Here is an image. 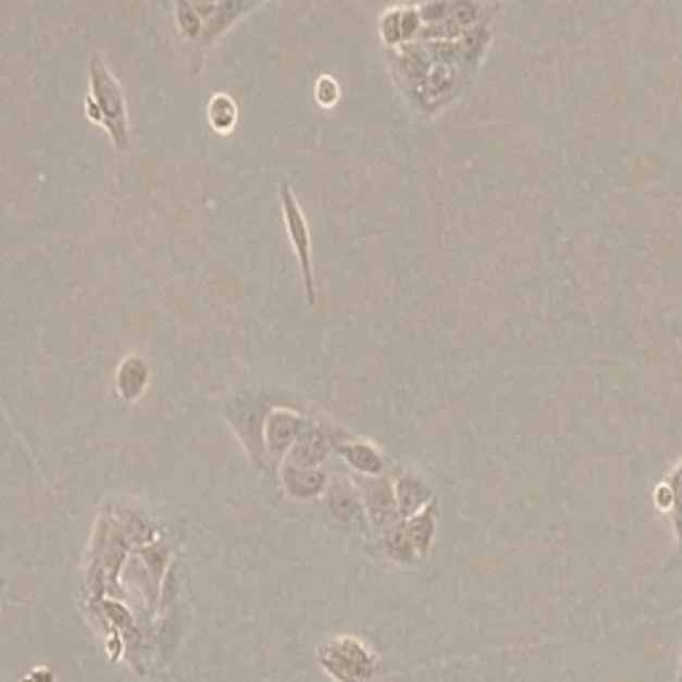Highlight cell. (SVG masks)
<instances>
[{
    "instance_id": "ffe728a7",
    "label": "cell",
    "mask_w": 682,
    "mask_h": 682,
    "mask_svg": "<svg viewBox=\"0 0 682 682\" xmlns=\"http://www.w3.org/2000/svg\"><path fill=\"white\" fill-rule=\"evenodd\" d=\"M499 11V3L496 0H450V11L448 16L456 22L459 27L470 29L480 22H491L494 14Z\"/></svg>"
},
{
    "instance_id": "7c38bea8",
    "label": "cell",
    "mask_w": 682,
    "mask_h": 682,
    "mask_svg": "<svg viewBox=\"0 0 682 682\" xmlns=\"http://www.w3.org/2000/svg\"><path fill=\"white\" fill-rule=\"evenodd\" d=\"M334 456H339L344 464L352 470V474H363V478H379V474H389V470H393L382 448L368 441H355V437L342 441Z\"/></svg>"
},
{
    "instance_id": "603a6c76",
    "label": "cell",
    "mask_w": 682,
    "mask_h": 682,
    "mask_svg": "<svg viewBox=\"0 0 682 682\" xmlns=\"http://www.w3.org/2000/svg\"><path fill=\"white\" fill-rule=\"evenodd\" d=\"M174 22L187 44H198L203 33V14L195 9L193 0H174Z\"/></svg>"
},
{
    "instance_id": "e0dca14e",
    "label": "cell",
    "mask_w": 682,
    "mask_h": 682,
    "mask_svg": "<svg viewBox=\"0 0 682 682\" xmlns=\"http://www.w3.org/2000/svg\"><path fill=\"white\" fill-rule=\"evenodd\" d=\"M379 547H382L384 557H387L389 562H395V566H402V568H417L421 566V557L417 555V549H413L411 538H408L406 533V525L395 523L393 528H387V531L379 533Z\"/></svg>"
},
{
    "instance_id": "f546056e",
    "label": "cell",
    "mask_w": 682,
    "mask_h": 682,
    "mask_svg": "<svg viewBox=\"0 0 682 682\" xmlns=\"http://www.w3.org/2000/svg\"><path fill=\"white\" fill-rule=\"evenodd\" d=\"M654 507L658 509L661 514H669L674 507V494H672V485L664 480V483H658L654 488Z\"/></svg>"
},
{
    "instance_id": "d4e9b609",
    "label": "cell",
    "mask_w": 682,
    "mask_h": 682,
    "mask_svg": "<svg viewBox=\"0 0 682 682\" xmlns=\"http://www.w3.org/2000/svg\"><path fill=\"white\" fill-rule=\"evenodd\" d=\"M430 51L432 62L448 64V67H461V49L459 40H421Z\"/></svg>"
},
{
    "instance_id": "4316f807",
    "label": "cell",
    "mask_w": 682,
    "mask_h": 682,
    "mask_svg": "<svg viewBox=\"0 0 682 682\" xmlns=\"http://www.w3.org/2000/svg\"><path fill=\"white\" fill-rule=\"evenodd\" d=\"M667 483L672 485V494H674V507L669 512V520H672L674 528V536H678V549L682 551V461L669 472Z\"/></svg>"
},
{
    "instance_id": "2e32d148",
    "label": "cell",
    "mask_w": 682,
    "mask_h": 682,
    "mask_svg": "<svg viewBox=\"0 0 682 682\" xmlns=\"http://www.w3.org/2000/svg\"><path fill=\"white\" fill-rule=\"evenodd\" d=\"M437 520H441V501L437 499L426 504V507L421 509V512L413 514V518L402 520L408 538H411L413 549H417V555L421 557V560H426V557H430L432 544H435Z\"/></svg>"
},
{
    "instance_id": "277c9868",
    "label": "cell",
    "mask_w": 682,
    "mask_h": 682,
    "mask_svg": "<svg viewBox=\"0 0 682 682\" xmlns=\"http://www.w3.org/2000/svg\"><path fill=\"white\" fill-rule=\"evenodd\" d=\"M281 211H283V224H286V235L290 240V248L296 253V262H299L301 272V286H305V299L307 305H315L318 301V288H315V266H312V235L310 224H307L305 211H301L299 200H296L294 189L288 182H281Z\"/></svg>"
},
{
    "instance_id": "6da1fadb",
    "label": "cell",
    "mask_w": 682,
    "mask_h": 682,
    "mask_svg": "<svg viewBox=\"0 0 682 682\" xmlns=\"http://www.w3.org/2000/svg\"><path fill=\"white\" fill-rule=\"evenodd\" d=\"M275 406H281V402L266 393V389H257V387L235 389L233 395L224 397V406H222L224 424L233 430V435L237 437V443H240V448L246 450L248 461L257 467H262L266 459L264 424Z\"/></svg>"
},
{
    "instance_id": "4dcf8cb0",
    "label": "cell",
    "mask_w": 682,
    "mask_h": 682,
    "mask_svg": "<svg viewBox=\"0 0 682 682\" xmlns=\"http://www.w3.org/2000/svg\"><path fill=\"white\" fill-rule=\"evenodd\" d=\"M83 107H86V117L91 123H97V126H102V110H99V104L94 102L91 97L86 94V102H83Z\"/></svg>"
},
{
    "instance_id": "d6986e66",
    "label": "cell",
    "mask_w": 682,
    "mask_h": 682,
    "mask_svg": "<svg viewBox=\"0 0 682 682\" xmlns=\"http://www.w3.org/2000/svg\"><path fill=\"white\" fill-rule=\"evenodd\" d=\"M206 121H209L211 132L213 134H233L237 121H240V110H237V102L230 94H213V97L209 99V104H206Z\"/></svg>"
},
{
    "instance_id": "9a60e30c",
    "label": "cell",
    "mask_w": 682,
    "mask_h": 682,
    "mask_svg": "<svg viewBox=\"0 0 682 682\" xmlns=\"http://www.w3.org/2000/svg\"><path fill=\"white\" fill-rule=\"evenodd\" d=\"M259 0H222L216 9L203 20V33H200V46H213L237 20L248 14Z\"/></svg>"
},
{
    "instance_id": "1f68e13d",
    "label": "cell",
    "mask_w": 682,
    "mask_h": 682,
    "mask_svg": "<svg viewBox=\"0 0 682 682\" xmlns=\"http://www.w3.org/2000/svg\"><path fill=\"white\" fill-rule=\"evenodd\" d=\"M674 682H682V648H680V661H678V678H674Z\"/></svg>"
},
{
    "instance_id": "5bb4252c",
    "label": "cell",
    "mask_w": 682,
    "mask_h": 682,
    "mask_svg": "<svg viewBox=\"0 0 682 682\" xmlns=\"http://www.w3.org/2000/svg\"><path fill=\"white\" fill-rule=\"evenodd\" d=\"M152 368L141 355H128L115 371V393L123 402H136L141 400L150 387Z\"/></svg>"
},
{
    "instance_id": "cb8c5ba5",
    "label": "cell",
    "mask_w": 682,
    "mask_h": 682,
    "mask_svg": "<svg viewBox=\"0 0 682 682\" xmlns=\"http://www.w3.org/2000/svg\"><path fill=\"white\" fill-rule=\"evenodd\" d=\"M379 38H382V44L387 46L389 51L406 46V38H402L400 5H395V9H387L382 16H379Z\"/></svg>"
},
{
    "instance_id": "7402d4cb",
    "label": "cell",
    "mask_w": 682,
    "mask_h": 682,
    "mask_svg": "<svg viewBox=\"0 0 682 682\" xmlns=\"http://www.w3.org/2000/svg\"><path fill=\"white\" fill-rule=\"evenodd\" d=\"M136 555H139L141 568H145L147 576H150L152 590L160 595V581H163L165 568H169V562H171V547L158 538V542L141 544V547L136 549Z\"/></svg>"
},
{
    "instance_id": "f1b7e54d",
    "label": "cell",
    "mask_w": 682,
    "mask_h": 682,
    "mask_svg": "<svg viewBox=\"0 0 682 682\" xmlns=\"http://www.w3.org/2000/svg\"><path fill=\"white\" fill-rule=\"evenodd\" d=\"M450 11V0H424L419 3V14L424 20V25H435V22L448 20Z\"/></svg>"
},
{
    "instance_id": "30bf717a",
    "label": "cell",
    "mask_w": 682,
    "mask_h": 682,
    "mask_svg": "<svg viewBox=\"0 0 682 682\" xmlns=\"http://www.w3.org/2000/svg\"><path fill=\"white\" fill-rule=\"evenodd\" d=\"M325 501V512L334 523L339 525H363L368 523L365 518V507L363 499H360V491L355 485V480H344V478H334L328 483L323 494Z\"/></svg>"
},
{
    "instance_id": "7a4b0ae2",
    "label": "cell",
    "mask_w": 682,
    "mask_h": 682,
    "mask_svg": "<svg viewBox=\"0 0 682 682\" xmlns=\"http://www.w3.org/2000/svg\"><path fill=\"white\" fill-rule=\"evenodd\" d=\"M88 97L102 110V128L110 136L112 147L117 152H126L132 147L126 94H123L121 80L110 73V67H107L99 53L88 62Z\"/></svg>"
},
{
    "instance_id": "4fadbf2b",
    "label": "cell",
    "mask_w": 682,
    "mask_h": 682,
    "mask_svg": "<svg viewBox=\"0 0 682 682\" xmlns=\"http://www.w3.org/2000/svg\"><path fill=\"white\" fill-rule=\"evenodd\" d=\"M281 480H283V491L290 496L294 501H312V499H323L325 488H328L331 478L323 467H296L283 461L281 467Z\"/></svg>"
},
{
    "instance_id": "8fae6325",
    "label": "cell",
    "mask_w": 682,
    "mask_h": 682,
    "mask_svg": "<svg viewBox=\"0 0 682 682\" xmlns=\"http://www.w3.org/2000/svg\"><path fill=\"white\" fill-rule=\"evenodd\" d=\"M393 483H395V499H397V512H400V520L413 518V514L421 512L426 504L437 499L430 480L417 470H408V467H400V470L393 472Z\"/></svg>"
},
{
    "instance_id": "3957f363",
    "label": "cell",
    "mask_w": 682,
    "mask_h": 682,
    "mask_svg": "<svg viewBox=\"0 0 682 682\" xmlns=\"http://www.w3.org/2000/svg\"><path fill=\"white\" fill-rule=\"evenodd\" d=\"M318 664L336 682H373L376 654L358 637H331L318 648Z\"/></svg>"
},
{
    "instance_id": "5b68a950",
    "label": "cell",
    "mask_w": 682,
    "mask_h": 682,
    "mask_svg": "<svg viewBox=\"0 0 682 682\" xmlns=\"http://www.w3.org/2000/svg\"><path fill=\"white\" fill-rule=\"evenodd\" d=\"M347 432L339 430L331 421H312L307 419L305 430L296 437L294 448L288 450L286 461L296 467H323L334 456L336 446L347 441Z\"/></svg>"
},
{
    "instance_id": "44dd1931",
    "label": "cell",
    "mask_w": 682,
    "mask_h": 682,
    "mask_svg": "<svg viewBox=\"0 0 682 682\" xmlns=\"http://www.w3.org/2000/svg\"><path fill=\"white\" fill-rule=\"evenodd\" d=\"M115 525L121 528V533L128 538V544H139V547L141 544H150L158 533L156 523H152L147 514H141L139 509H126V507L117 509Z\"/></svg>"
},
{
    "instance_id": "83f0119b",
    "label": "cell",
    "mask_w": 682,
    "mask_h": 682,
    "mask_svg": "<svg viewBox=\"0 0 682 682\" xmlns=\"http://www.w3.org/2000/svg\"><path fill=\"white\" fill-rule=\"evenodd\" d=\"M102 610L107 613V619H110L112 627H117V630H123V632L134 630V619H132V613L126 610V605H121L115 600H104Z\"/></svg>"
},
{
    "instance_id": "ba28073f",
    "label": "cell",
    "mask_w": 682,
    "mask_h": 682,
    "mask_svg": "<svg viewBox=\"0 0 682 682\" xmlns=\"http://www.w3.org/2000/svg\"><path fill=\"white\" fill-rule=\"evenodd\" d=\"M389 64H393L397 86L402 88V94H406L408 99L424 86L426 75L435 67L430 51H426V46L421 44V40H413V44H406L400 46V49L389 51Z\"/></svg>"
},
{
    "instance_id": "9c48e42d",
    "label": "cell",
    "mask_w": 682,
    "mask_h": 682,
    "mask_svg": "<svg viewBox=\"0 0 682 682\" xmlns=\"http://www.w3.org/2000/svg\"><path fill=\"white\" fill-rule=\"evenodd\" d=\"M307 417L305 413L294 411L288 406H275L266 417L264 424V446H266V459L272 461H286L288 450L294 448L296 437L305 430Z\"/></svg>"
},
{
    "instance_id": "d6a6232c",
    "label": "cell",
    "mask_w": 682,
    "mask_h": 682,
    "mask_svg": "<svg viewBox=\"0 0 682 682\" xmlns=\"http://www.w3.org/2000/svg\"><path fill=\"white\" fill-rule=\"evenodd\" d=\"M259 3H262V0H259Z\"/></svg>"
},
{
    "instance_id": "8992f818",
    "label": "cell",
    "mask_w": 682,
    "mask_h": 682,
    "mask_svg": "<svg viewBox=\"0 0 682 682\" xmlns=\"http://www.w3.org/2000/svg\"><path fill=\"white\" fill-rule=\"evenodd\" d=\"M355 485L360 491V499H363L368 525L376 533L387 531L395 523H400V512H397V499H395V483L393 474H379V478H363V474H355Z\"/></svg>"
},
{
    "instance_id": "52a82bcc",
    "label": "cell",
    "mask_w": 682,
    "mask_h": 682,
    "mask_svg": "<svg viewBox=\"0 0 682 682\" xmlns=\"http://www.w3.org/2000/svg\"><path fill=\"white\" fill-rule=\"evenodd\" d=\"M467 83V73L461 67H448V64H435L426 75L424 86L411 97L413 107L424 115H435L443 107H448L461 94Z\"/></svg>"
},
{
    "instance_id": "484cf974",
    "label": "cell",
    "mask_w": 682,
    "mask_h": 682,
    "mask_svg": "<svg viewBox=\"0 0 682 682\" xmlns=\"http://www.w3.org/2000/svg\"><path fill=\"white\" fill-rule=\"evenodd\" d=\"M312 97H315L318 107L323 110H334L336 104L342 102V86L334 75H320L315 80V88H312Z\"/></svg>"
},
{
    "instance_id": "ac0fdd59",
    "label": "cell",
    "mask_w": 682,
    "mask_h": 682,
    "mask_svg": "<svg viewBox=\"0 0 682 682\" xmlns=\"http://www.w3.org/2000/svg\"><path fill=\"white\" fill-rule=\"evenodd\" d=\"M491 38H494V29H491V22H480L470 29H464V35L459 38V49H461V70L470 73V70L478 67L483 62L485 51H488Z\"/></svg>"
}]
</instances>
